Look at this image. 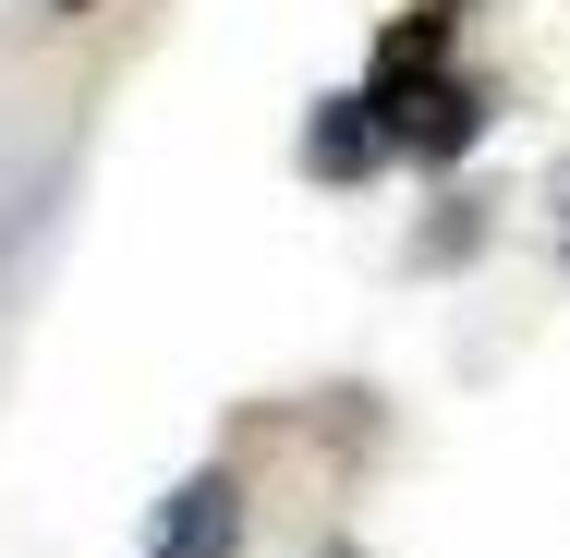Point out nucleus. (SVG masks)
<instances>
[{
  "instance_id": "f257e3e1",
  "label": "nucleus",
  "mask_w": 570,
  "mask_h": 558,
  "mask_svg": "<svg viewBox=\"0 0 570 558\" xmlns=\"http://www.w3.org/2000/svg\"><path fill=\"white\" fill-rule=\"evenodd\" d=\"M292 158H304V183L352 195V183H389V170H401V134H389V110L352 86V98H316V110H304V146H292Z\"/></svg>"
},
{
  "instance_id": "f03ea898",
  "label": "nucleus",
  "mask_w": 570,
  "mask_h": 558,
  "mask_svg": "<svg viewBox=\"0 0 570 558\" xmlns=\"http://www.w3.org/2000/svg\"><path fill=\"white\" fill-rule=\"evenodd\" d=\"M146 558H243V473L230 461H195L146 510Z\"/></svg>"
},
{
  "instance_id": "7ed1b4c3",
  "label": "nucleus",
  "mask_w": 570,
  "mask_h": 558,
  "mask_svg": "<svg viewBox=\"0 0 570 558\" xmlns=\"http://www.w3.org/2000/svg\"><path fill=\"white\" fill-rule=\"evenodd\" d=\"M498 121V98L473 86V74H425L413 98H389V134H401V170H450V158H473V134Z\"/></svg>"
},
{
  "instance_id": "20e7f679",
  "label": "nucleus",
  "mask_w": 570,
  "mask_h": 558,
  "mask_svg": "<svg viewBox=\"0 0 570 558\" xmlns=\"http://www.w3.org/2000/svg\"><path fill=\"white\" fill-rule=\"evenodd\" d=\"M485 231H498V207H485L473 183H450V195H438V219L413 231V267H461V255H485Z\"/></svg>"
},
{
  "instance_id": "39448f33",
  "label": "nucleus",
  "mask_w": 570,
  "mask_h": 558,
  "mask_svg": "<svg viewBox=\"0 0 570 558\" xmlns=\"http://www.w3.org/2000/svg\"><path fill=\"white\" fill-rule=\"evenodd\" d=\"M547 195H559V255H570V158H559V183H547Z\"/></svg>"
},
{
  "instance_id": "423d86ee",
  "label": "nucleus",
  "mask_w": 570,
  "mask_h": 558,
  "mask_svg": "<svg viewBox=\"0 0 570 558\" xmlns=\"http://www.w3.org/2000/svg\"><path fill=\"white\" fill-rule=\"evenodd\" d=\"M328 558H364V547H328Z\"/></svg>"
}]
</instances>
